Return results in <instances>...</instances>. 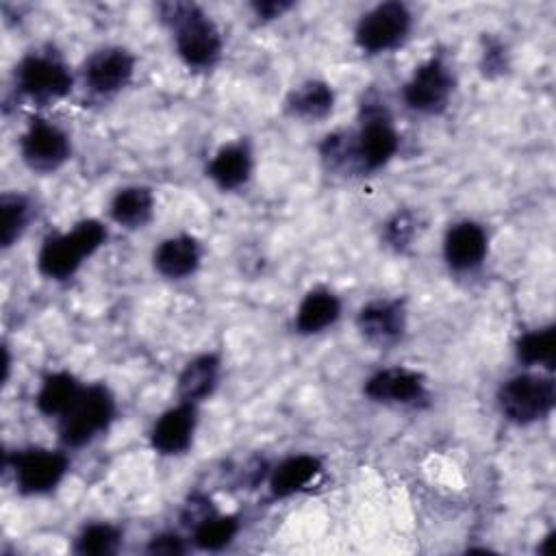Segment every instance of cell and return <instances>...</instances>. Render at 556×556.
<instances>
[{
	"label": "cell",
	"instance_id": "1",
	"mask_svg": "<svg viewBox=\"0 0 556 556\" xmlns=\"http://www.w3.org/2000/svg\"><path fill=\"white\" fill-rule=\"evenodd\" d=\"M161 17L172 26L178 54L187 65L208 67L215 63L222 52V37L217 26L195 4H161Z\"/></svg>",
	"mask_w": 556,
	"mask_h": 556
},
{
	"label": "cell",
	"instance_id": "2",
	"mask_svg": "<svg viewBox=\"0 0 556 556\" xmlns=\"http://www.w3.org/2000/svg\"><path fill=\"white\" fill-rule=\"evenodd\" d=\"M104 241L106 228L98 219L78 222L72 232L46 239L37 256V267L48 278H70L80 267L83 258L91 256Z\"/></svg>",
	"mask_w": 556,
	"mask_h": 556
},
{
	"label": "cell",
	"instance_id": "3",
	"mask_svg": "<svg viewBox=\"0 0 556 556\" xmlns=\"http://www.w3.org/2000/svg\"><path fill=\"white\" fill-rule=\"evenodd\" d=\"M115 415V400L111 391L102 384L85 387L78 400L61 415L59 434L70 447L89 443L93 437L104 432Z\"/></svg>",
	"mask_w": 556,
	"mask_h": 556
},
{
	"label": "cell",
	"instance_id": "4",
	"mask_svg": "<svg viewBox=\"0 0 556 556\" xmlns=\"http://www.w3.org/2000/svg\"><path fill=\"white\" fill-rule=\"evenodd\" d=\"M500 408L515 424H532L549 415L556 402V387L549 376L519 374L500 389Z\"/></svg>",
	"mask_w": 556,
	"mask_h": 556
},
{
	"label": "cell",
	"instance_id": "5",
	"mask_svg": "<svg viewBox=\"0 0 556 556\" xmlns=\"http://www.w3.org/2000/svg\"><path fill=\"white\" fill-rule=\"evenodd\" d=\"M410 28V13L400 2H384L365 13L356 26V43L367 52L397 46Z\"/></svg>",
	"mask_w": 556,
	"mask_h": 556
},
{
	"label": "cell",
	"instance_id": "6",
	"mask_svg": "<svg viewBox=\"0 0 556 556\" xmlns=\"http://www.w3.org/2000/svg\"><path fill=\"white\" fill-rule=\"evenodd\" d=\"M397 146H400V137L393 130L384 109L367 106L363 128L354 137L356 163L363 169H378L397 152Z\"/></svg>",
	"mask_w": 556,
	"mask_h": 556
},
{
	"label": "cell",
	"instance_id": "7",
	"mask_svg": "<svg viewBox=\"0 0 556 556\" xmlns=\"http://www.w3.org/2000/svg\"><path fill=\"white\" fill-rule=\"evenodd\" d=\"M67 471V456L54 450H24L13 460L15 482L22 493L37 495L54 489Z\"/></svg>",
	"mask_w": 556,
	"mask_h": 556
},
{
	"label": "cell",
	"instance_id": "8",
	"mask_svg": "<svg viewBox=\"0 0 556 556\" xmlns=\"http://www.w3.org/2000/svg\"><path fill=\"white\" fill-rule=\"evenodd\" d=\"M17 85L33 98H61L72 89V74L56 56L30 54L17 67Z\"/></svg>",
	"mask_w": 556,
	"mask_h": 556
},
{
	"label": "cell",
	"instance_id": "9",
	"mask_svg": "<svg viewBox=\"0 0 556 556\" xmlns=\"http://www.w3.org/2000/svg\"><path fill=\"white\" fill-rule=\"evenodd\" d=\"M452 85L450 70L439 59H432L415 70L404 87V100L415 111L437 113L447 104Z\"/></svg>",
	"mask_w": 556,
	"mask_h": 556
},
{
	"label": "cell",
	"instance_id": "10",
	"mask_svg": "<svg viewBox=\"0 0 556 556\" xmlns=\"http://www.w3.org/2000/svg\"><path fill=\"white\" fill-rule=\"evenodd\" d=\"M22 156L28 167L37 172H52L70 159V139L54 124L37 119L22 137Z\"/></svg>",
	"mask_w": 556,
	"mask_h": 556
},
{
	"label": "cell",
	"instance_id": "11",
	"mask_svg": "<svg viewBox=\"0 0 556 556\" xmlns=\"http://www.w3.org/2000/svg\"><path fill=\"white\" fill-rule=\"evenodd\" d=\"M365 393L376 402L408 406L426 397V382L417 371L391 367L374 374L365 384Z\"/></svg>",
	"mask_w": 556,
	"mask_h": 556
},
{
	"label": "cell",
	"instance_id": "12",
	"mask_svg": "<svg viewBox=\"0 0 556 556\" xmlns=\"http://www.w3.org/2000/svg\"><path fill=\"white\" fill-rule=\"evenodd\" d=\"M135 70V59L124 48L98 50L85 67L87 85L98 93H113L122 89Z\"/></svg>",
	"mask_w": 556,
	"mask_h": 556
},
{
	"label": "cell",
	"instance_id": "13",
	"mask_svg": "<svg viewBox=\"0 0 556 556\" xmlns=\"http://www.w3.org/2000/svg\"><path fill=\"white\" fill-rule=\"evenodd\" d=\"M195 432V406L191 402H182L169 410H165L152 432V447L161 454H180L191 445Z\"/></svg>",
	"mask_w": 556,
	"mask_h": 556
},
{
	"label": "cell",
	"instance_id": "14",
	"mask_svg": "<svg viewBox=\"0 0 556 556\" xmlns=\"http://www.w3.org/2000/svg\"><path fill=\"white\" fill-rule=\"evenodd\" d=\"M356 324L367 341L376 345H389L402 337L406 328V315L400 302L378 300L361 308Z\"/></svg>",
	"mask_w": 556,
	"mask_h": 556
},
{
	"label": "cell",
	"instance_id": "15",
	"mask_svg": "<svg viewBox=\"0 0 556 556\" xmlns=\"http://www.w3.org/2000/svg\"><path fill=\"white\" fill-rule=\"evenodd\" d=\"M443 252H445V261L454 269H460V271L473 269L482 263L486 254V235L478 224L460 222L447 230Z\"/></svg>",
	"mask_w": 556,
	"mask_h": 556
},
{
	"label": "cell",
	"instance_id": "16",
	"mask_svg": "<svg viewBox=\"0 0 556 556\" xmlns=\"http://www.w3.org/2000/svg\"><path fill=\"white\" fill-rule=\"evenodd\" d=\"M200 265V245L193 237L178 235L172 239H165L154 250V267L165 278H187L191 276Z\"/></svg>",
	"mask_w": 556,
	"mask_h": 556
},
{
	"label": "cell",
	"instance_id": "17",
	"mask_svg": "<svg viewBox=\"0 0 556 556\" xmlns=\"http://www.w3.org/2000/svg\"><path fill=\"white\" fill-rule=\"evenodd\" d=\"M252 172V154L250 148L239 143L224 146L208 165V176L222 187V189H237L241 187Z\"/></svg>",
	"mask_w": 556,
	"mask_h": 556
},
{
	"label": "cell",
	"instance_id": "18",
	"mask_svg": "<svg viewBox=\"0 0 556 556\" xmlns=\"http://www.w3.org/2000/svg\"><path fill=\"white\" fill-rule=\"evenodd\" d=\"M219 378V358L215 354L195 356L178 376V395L182 402H198L213 393Z\"/></svg>",
	"mask_w": 556,
	"mask_h": 556
},
{
	"label": "cell",
	"instance_id": "19",
	"mask_svg": "<svg viewBox=\"0 0 556 556\" xmlns=\"http://www.w3.org/2000/svg\"><path fill=\"white\" fill-rule=\"evenodd\" d=\"M339 313H341V304L337 295H332L326 289H315L306 293V298L302 300L295 315V326L304 334L321 332L324 328L332 326L339 319Z\"/></svg>",
	"mask_w": 556,
	"mask_h": 556
},
{
	"label": "cell",
	"instance_id": "20",
	"mask_svg": "<svg viewBox=\"0 0 556 556\" xmlns=\"http://www.w3.org/2000/svg\"><path fill=\"white\" fill-rule=\"evenodd\" d=\"M321 471V463L315 456L308 454H298L287 460H282L271 478H269V489L276 497H287L293 495L295 491L304 489L317 473Z\"/></svg>",
	"mask_w": 556,
	"mask_h": 556
},
{
	"label": "cell",
	"instance_id": "21",
	"mask_svg": "<svg viewBox=\"0 0 556 556\" xmlns=\"http://www.w3.org/2000/svg\"><path fill=\"white\" fill-rule=\"evenodd\" d=\"M85 387H80V382L67 374V371H56L50 374L39 393H37V408L43 415H52V417H61L63 413L70 410V406L78 400V395L83 393Z\"/></svg>",
	"mask_w": 556,
	"mask_h": 556
},
{
	"label": "cell",
	"instance_id": "22",
	"mask_svg": "<svg viewBox=\"0 0 556 556\" xmlns=\"http://www.w3.org/2000/svg\"><path fill=\"white\" fill-rule=\"evenodd\" d=\"M154 208V198L148 187H124L111 202V217L126 228H141Z\"/></svg>",
	"mask_w": 556,
	"mask_h": 556
},
{
	"label": "cell",
	"instance_id": "23",
	"mask_svg": "<svg viewBox=\"0 0 556 556\" xmlns=\"http://www.w3.org/2000/svg\"><path fill=\"white\" fill-rule=\"evenodd\" d=\"M334 93L332 89L321 80H308L291 91L287 98V109L291 115L315 122L326 117L332 111Z\"/></svg>",
	"mask_w": 556,
	"mask_h": 556
},
{
	"label": "cell",
	"instance_id": "24",
	"mask_svg": "<svg viewBox=\"0 0 556 556\" xmlns=\"http://www.w3.org/2000/svg\"><path fill=\"white\" fill-rule=\"evenodd\" d=\"M237 530H239V519L237 517H232V515L219 517V515L213 513L211 517H206L202 523H198L193 528V543L200 549L217 552L235 539Z\"/></svg>",
	"mask_w": 556,
	"mask_h": 556
},
{
	"label": "cell",
	"instance_id": "25",
	"mask_svg": "<svg viewBox=\"0 0 556 556\" xmlns=\"http://www.w3.org/2000/svg\"><path fill=\"white\" fill-rule=\"evenodd\" d=\"M554 343H556L554 326L526 332L517 341V356H519V361H523L528 365H543V367L552 369L554 367Z\"/></svg>",
	"mask_w": 556,
	"mask_h": 556
},
{
	"label": "cell",
	"instance_id": "26",
	"mask_svg": "<svg viewBox=\"0 0 556 556\" xmlns=\"http://www.w3.org/2000/svg\"><path fill=\"white\" fill-rule=\"evenodd\" d=\"M122 543V532L111 523H91L76 539V552L85 556L115 554Z\"/></svg>",
	"mask_w": 556,
	"mask_h": 556
},
{
	"label": "cell",
	"instance_id": "27",
	"mask_svg": "<svg viewBox=\"0 0 556 556\" xmlns=\"http://www.w3.org/2000/svg\"><path fill=\"white\" fill-rule=\"evenodd\" d=\"M0 208H2L0 239H2V245L9 248L24 232V228L28 224V217H30V206L22 195L7 193L0 200Z\"/></svg>",
	"mask_w": 556,
	"mask_h": 556
},
{
	"label": "cell",
	"instance_id": "28",
	"mask_svg": "<svg viewBox=\"0 0 556 556\" xmlns=\"http://www.w3.org/2000/svg\"><path fill=\"white\" fill-rule=\"evenodd\" d=\"M413 235H415V219H413L410 213H397V215L387 224V230H384L387 241H389L393 248H397V250L406 248L408 241L413 239Z\"/></svg>",
	"mask_w": 556,
	"mask_h": 556
},
{
	"label": "cell",
	"instance_id": "29",
	"mask_svg": "<svg viewBox=\"0 0 556 556\" xmlns=\"http://www.w3.org/2000/svg\"><path fill=\"white\" fill-rule=\"evenodd\" d=\"M148 552L150 554H163V556H176V554L185 552V543H182V539L178 534L165 532V534H159V536H154L150 541Z\"/></svg>",
	"mask_w": 556,
	"mask_h": 556
},
{
	"label": "cell",
	"instance_id": "30",
	"mask_svg": "<svg viewBox=\"0 0 556 556\" xmlns=\"http://www.w3.org/2000/svg\"><path fill=\"white\" fill-rule=\"evenodd\" d=\"M289 7H291L289 2H256L254 11H256L258 17L274 20V17H280Z\"/></svg>",
	"mask_w": 556,
	"mask_h": 556
},
{
	"label": "cell",
	"instance_id": "31",
	"mask_svg": "<svg viewBox=\"0 0 556 556\" xmlns=\"http://www.w3.org/2000/svg\"><path fill=\"white\" fill-rule=\"evenodd\" d=\"M552 543H554V534H547L545 541H543V545L539 547V552H541V554H552Z\"/></svg>",
	"mask_w": 556,
	"mask_h": 556
}]
</instances>
